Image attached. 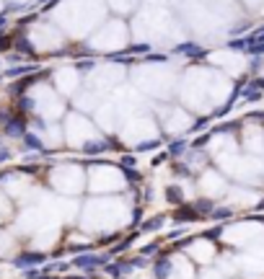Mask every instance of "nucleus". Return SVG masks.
I'll return each mask as SVG.
<instances>
[{"mask_svg":"<svg viewBox=\"0 0 264 279\" xmlns=\"http://www.w3.org/2000/svg\"><path fill=\"white\" fill-rule=\"evenodd\" d=\"M94 186L96 189H119L122 186V176H117V171H112V168H99V171H94Z\"/></svg>","mask_w":264,"mask_h":279,"instance_id":"1","label":"nucleus"},{"mask_svg":"<svg viewBox=\"0 0 264 279\" xmlns=\"http://www.w3.org/2000/svg\"><path fill=\"white\" fill-rule=\"evenodd\" d=\"M189 253L194 256L197 261H212V256H215V251H212V243H205V241H197L192 248H189Z\"/></svg>","mask_w":264,"mask_h":279,"instance_id":"2","label":"nucleus"},{"mask_svg":"<svg viewBox=\"0 0 264 279\" xmlns=\"http://www.w3.org/2000/svg\"><path fill=\"white\" fill-rule=\"evenodd\" d=\"M202 191H205L207 197H217L220 191H223V181H220V176L205 174V176H202Z\"/></svg>","mask_w":264,"mask_h":279,"instance_id":"3","label":"nucleus"},{"mask_svg":"<svg viewBox=\"0 0 264 279\" xmlns=\"http://www.w3.org/2000/svg\"><path fill=\"white\" fill-rule=\"evenodd\" d=\"M6 214H8V204L0 199V217H6Z\"/></svg>","mask_w":264,"mask_h":279,"instance_id":"4","label":"nucleus"}]
</instances>
